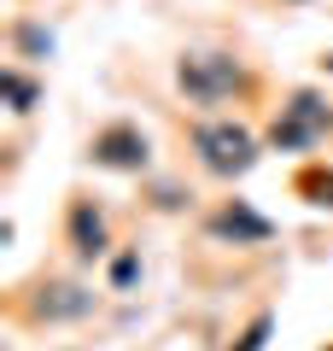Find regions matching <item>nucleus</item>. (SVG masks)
Instances as JSON below:
<instances>
[{
    "mask_svg": "<svg viewBox=\"0 0 333 351\" xmlns=\"http://www.w3.org/2000/svg\"><path fill=\"white\" fill-rule=\"evenodd\" d=\"M175 88H182L193 106H222V100H240L251 88V71L234 59V53H217V47H193L175 59Z\"/></svg>",
    "mask_w": 333,
    "mask_h": 351,
    "instance_id": "nucleus-1",
    "label": "nucleus"
},
{
    "mask_svg": "<svg viewBox=\"0 0 333 351\" xmlns=\"http://www.w3.org/2000/svg\"><path fill=\"white\" fill-rule=\"evenodd\" d=\"M193 158H199V170L234 182V176H246L258 164V135L246 123H234V117H205V123H193Z\"/></svg>",
    "mask_w": 333,
    "mask_h": 351,
    "instance_id": "nucleus-2",
    "label": "nucleus"
},
{
    "mask_svg": "<svg viewBox=\"0 0 333 351\" xmlns=\"http://www.w3.org/2000/svg\"><path fill=\"white\" fill-rule=\"evenodd\" d=\"M328 129H333L328 100H321L316 88H298L293 100L281 106V117L269 123V147H275V152H304V147H316Z\"/></svg>",
    "mask_w": 333,
    "mask_h": 351,
    "instance_id": "nucleus-3",
    "label": "nucleus"
},
{
    "mask_svg": "<svg viewBox=\"0 0 333 351\" xmlns=\"http://www.w3.org/2000/svg\"><path fill=\"white\" fill-rule=\"evenodd\" d=\"M88 164L94 170H117V176H135L152 164V141L140 123H129V117H117V123L94 129V141H88Z\"/></svg>",
    "mask_w": 333,
    "mask_h": 351,
    "instance_id": "nucleus-4",
    "label": "nucleus"
},
{
    "mask_svg": "<svg viewBox=\"0 0 333 351\" xmlns=\"http://www.w3.org/2000/svg\"><path fill=\"white\" fill-rule=\"evenodd\" d=\"M205 228H210L217 240H234V246H263V240L275 234V223H269L263 211H251L246 199H228V205H217Z\"/></svg>",
    "mask_w": 333,
    "mask_h": 351,
    "instance_id": "nucleus-5",
    "label": "nucleus"
},
{
    "mask_svg": "<svg viewBox=\"0 0 333 351\" xmlns=\"http://www.w3.org/2000/svg\"><path fill=\"white\" fill-rule=\"evenodd\" d=\"M36 322H76V316H88L94 311V293L88 287H76V281H41L36 287V299L24 304Z\"/></svg>",
    "mask_w": 333,
    "mask_h": 351,
    "instance_id": "nucleus-6",
    "label": "nucleus"
},
{
    "mask_svg": "<svg viewBox=\"0 0 333 351\" xmlns=\"http://www.w3.org/2000/svg\"><path fill=\"white\" fill-rule=\"evenodd\" d=\"M64 234H71V252H76L82 263L106 258V246H111V234H106V211H99L94 199H76V205H71V217H64Z\"/></svg>",
    "mask_w": 333,
    "mask_h": 351,
    "instance_id": "nucleus-7",
    "label": "nucleus"
},
{
    "mask_svg": "<svg viewBox=\"0 0 333 351\" xmlns=\"http://www.w3.org/2000/svg\"><path fill=\"white\" fill-rule=\"evenodd\" d=\"M293 193L310 199L316 211H333V164H304V170L293 176Z\"/></svg>",
    "mask_w": 333,
    "mask_h": 351,
    "instance_id": "nucleus-8",
    "label": "nucleus"
},
{
    "mask_svg": "<svg viewBox=\"0 0 333 351\" xmlns=\"http://www.w3.org/2000/svg\"><path fill=\"white\" fill-rule=\"evenodd\" d=\"M0 88H6V106H12L18 117H24V112H36V100H41V88L29 82V76L18 71V64H6V76H0Z\"/></svg>",
    "mask_w": 333,
    "mask_h": 351,
    "instance_id": "nucleus-9",
    "label": "nucleus"
},
{
    "mask_svg": "<svg viewBox=\"0 0 333 351\" xmlns=\"http://www.w3.org/2000/svg\"><path fill=\"white\" fill-rule=\"evenodd\" d=\"M269 334H275V316H269V311H258V316L246 322V334H240L228 351H263V346H269Z\"/></svg>",
    "mask_w": 333,
    "mask_h": 351,
    "instance_id": "nucleus-10",
    "label": "nucleus"
},
{
    "mask_svg": "<svg viewBox=\"0 0 333 351\" xmlns=\"http://www.w3.org/2000/svg\"><path fill=\"white\" fill-rule=\"evenodd\" d=\"M12 41H18V53H53V36H47V29H36V24H18Z\"/></svg>",
    "mask_w": 333,
    "mask_h": 351,
    "instance_id": "nucleus-11",
    "label": "nucleus"
},
{
    "mask_svg": "<svg viewBox=\"0 0 333 351\" xmlns=\"http://www.w3.org/2000/svg\"><path fill=\"white\" fill-rule=\"evenodd\" d=\"M135 269H140L135 258H117V263H111V281H117V287H129V281H135Z\"/></svg>",
    "mask_w": 333,
    "mask_h": 351,
    "instance_id": "nucleus-12",
    "label": "nucleus"
},
{
    "mask_svg": "<svg viewBox=\"0 0 333 351\" xmlns=\"http://www.w3.org/2000/svg\"><path fill=\"white\" fill-rule=\"evenodd\" d=\"M321 71H328V76H333V53H328V59H321Z\"/></svg>",
    "mask_w": 333,
    "mask_h": 351,
    "instance_id": "nucleus-13",
    "label": "nucleus"
},
{
    "mask_svg": "<svg viewBox=\"0 0 333 351\" xmlns=\"http://www.w3.org/2000/svg\"><path fill=\"white\" fill-rule=\"evenodd\" d=\"M293 6H298V0H293Z\"/></svg>",
    "mask_w": 333,
    "mask_h": 351,
    "instance_id": "nucleus-14",
    "label": "nucleus"
}]
</instances>
